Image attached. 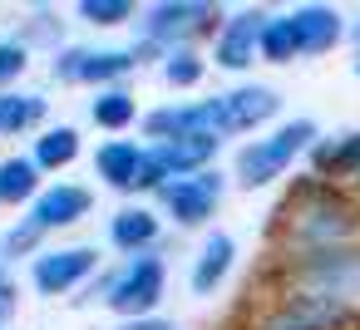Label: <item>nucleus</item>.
<instances>
[{"mask_svg": "<svg viewBox=\"0 0 360 330\" xmlns=\"http://www.w3.org/2000/svg\"><path fill=\"white\" fill-rule=\"evenodd\" d=\"M158 296H163V266H158L153 256H139L134 266H124V271L109 281V291H104V301H109L119 315H143V310H153Z\"/></svg>", "mask_w": 360, "mask_h": 330, "instance_id": "1", "label": "nucleus"}, {"mask_svg": "<svg viewBox=\"0 0 360 330\" xmlns=\"http://www.w3.org/2000/svg\"><path fill=\"white\" fill-rule=\"evenodd\" d=\"M262 50H266V60H291L301 45H296V25L291 20H271V25H262Z\"/></svg>", "mask_w": 360, "mask_h": 330, "instance_id": "19", "label": "nucleus"}, {"mask_svg": "<svg viewBox=\"0 0 360 330\" xmlns=\"http://www.w3.org/2000/svg\"><path fill=\"white\" fill-rule=\"evenodd\" d=\"M257 45H262V15H237V20L227 25L222 45H217V65L242 70V65L252 60V50H257Z\"/></svg>", "mask_w": 360, "mask_h": 330, "instance_id": "9", "label": "nucleus"}, {"mask_svg": "<svg viewBox=\"0 0 360 330\" xmlns=\"http://www.w3.org/2000/svg\"><path fill=\"white\" fill-rule=\"evenodd\" d=\"M134 70V55L129 50H65L55 74L60 79H75V84H104V79H119Z\"/></svg>", "mask_w": 360, "mask_h": 330, "instance_id": "4", "label": "nucleus"}, {"mask_svg": "<svg viewBox=\"0 0 360 330\" xmlns=\"http://www.w3.org/2000/svg\"><path fill=\"white\" fill-rule=\"evenodd\" d=\"M316 163H321V173H345V168H355V163H360V133H350L340 148H321Z\"/></svg>", "mask_w": 360, "mask_h": 330, "instance_id": "21", "label": "nucleus"}, {"mask_svg": "<svg viewBox=\"0 0 360 330\" xmlns=\"http://www.w3.org/2000/svg\"><path fill=\"white\" fill-rule=\"evenodd\" d=\"M134 119V99L124 94V89H104L99 99H94V124L99 128H124Z\"/></svg>", "mask_w": 360, "mask_h": 330, "instance_id": "18", "label": "nucleus"}, {"mask_svg": "<svg viewBox=\"0 0 360 330\" xmlns=\"http://www.w3.org/2000/svg\"><path fill=\"white\" fill-rule=\"evenodd\" d=\"M79 15L94 25H119V20H129V0H84Z\"/></svg>", "mask_w": 360, "mask_h": 330, "instance_id": "22", "label": "nucleus"}, {"mask_svg": "<svg viewBox=\"0 0 360 330\" xmlns=\"http://www.w3.org/2000/svg\"><path fill=\"white\" fill-rule=\"evenodd\" d=\"M198 70H202V65H198L193 55H173V60L163 65V74H168V84H193V79H198Z\"/></svg>", "mask_w": 360, "mask_h": 330, "instance_id": "24", "label": "nucleus"}, {"mask_svg": "<svg viewBox=\"0 0 360 330\" xmlns=\"http://www.w3.org/2000/svg\"><path fill=\"white\" fill-rule=\"evenodd\" d=\"M301 237H311V242H335V237H345L350 227H355V217H350V207L345 202H335L330 192H321V197H311V207H301Z\"/></svg>", "mask_w": 360, "mask_h": 330, "instance_id": "8", "label": "nucleus"}, {"mask_svg": "<svg viewBox=\"0 0 360 330\" xmlns=\"http://www.w3.org/2000/svg\"><path fill=\"white\" fill-rule=\"evenodd\" d=\"M40 168L30 158H6L0 163V202H35Z\"/></svg>", "mask_w": 360, "mask_h": 330, "instance_id": "14", "label": "nucleus"}, {"mask_svg": "<svg viewBox=\"0 0 360 330\" xmlns=\"http://www.w3.org/2000/svg\"><path fill=\"white\" fill-rule=\"evenodd\" d=\"M276 114V94L271 89H237V94H222L212 99V119L217 128H252L262 119Z\"/></svg>", "mask_w": 360, "mask_h": 330, "instance_id": "7", "label": "nucleus"}, {"mask_svg": "<svg viewBox=\"0 0 360 330\" xmlns=\"http://www.w3.org/2000/svg\"><path fill=\"white\" fill-rule=\"evenodd\" d=\"M311 133H316L311 124H286V128H281L271 143H257V148H247V153L237 158V168H242V183H252V187H257V183L276 178V173H281V168H286V163H291V158L306 148V138H311Z\"/></svg>", "mask_w": 360, "mask_h": 330, "instance_id": "2", "label": "nucleus"}, {"mask_svg": "<svg viewBox=\"0 0 360 330\" xmlns=\"http://www.w3.org/2000/svg\"><path fill=\"white\" fill-rule=\"evenodd\" d=\"M11 310H15V281H11V271H6V266H0V330H6Z\"/></svg>", "mask_w": 360, "mask_h": 330, "instance_id": "25", "label": "nucleus"}, {"mask_svg": "<svg viewBox=\"0 0 360 330\" xmlns=\"http://www.w3.org/2000/svg\"><path fill=\"white\" fill-rule=\"evenodd\" d=\"M227 261H232V237H207V246H202V256L193 266V291H212L222 281Z\"/></svg>", "mask_w": 360, "mask_h": 330, "instance_id": "16", "label": "nucleus"}, {"mask_svg": "<svg viewBox=\"0 0 360 330\" xmlns=\"http://www.w3.org/2000/svg\"><path fill=\"white\" fill-rule=\"evenodd\" d=\"M25 65H30V50L20 40H0V94L25 74Z\"/></svg>", "mask_w": 360, "mask_h": 330, "instance_id": "20", "label": "nucleus"}, {"mask_svg": "<svg viewBox=\"0 0 360 330\" xmlns=\"http://www.w3.org/2000/svg\"><path fill=\"white\" fill-rule=\"evenodd\" d=\"M99 178L114 183V187H139V168H143V153L134 143H104L99 148Z\"/></svg>", "mask_w": 360, "mask_h": 330, "instance_id": "11", "label": "nucleus"}, {"mask_svg": "<svg viewBox=\"0 0 360 330\" xmlns=\"http://www.w3.org/2000/svg\"><path fill=\"white\" fill-rule=\"evenodd\" d=\"M291 25H296V45H301V50H326V45H335V35H340V15H335V11H321V6L296 11Z\"/></svg>", "mask_w": 360, "mask_h": 330, "instance_id": "10", "label": "nucleus"}, {"mask_svg": "<svg viewBox=\"0 0 360 330\" xmlns=\"http://www.w3.org/2000/svg\"><path fill=\"white\" fill-rule=\"evenodd\" d=\"M217 192H222L217 173H207V178H178V183H163V202H168V212H173L178 222H202V217L212 212Z\"/></svg>", "mask_w": 360, "mask_h": 330, "instance_id": "6", "label": "nucleus"}, {"mask_svg": "<svg viewBox=\"0 0 360 330\" xmlns=\"http://www.w3.org/2000/svg\"><path fill=\"white\" fill-rule=\"evenodd\" d=\"M89 212V192L84 187H75V183H55L50 192H35V202H30V227L35 232H55V227H70V222H79Z\"/></svg>", "mask_w": 360, "mask_h": 330, "instance_id": "5", "label": "nucleus"}, {"mask_svg": "<svg viewBox=\"0 0 360 330\" xmlns=\"http://www.w3.org/2000/svg\"><path fill=\"white\" fill-rule=\"evenodd\" d=\"M153 232H158V222H153L143 207L119 212V217H114V227H109V237H114L119 246H143V242H153Z\"/></svg>", "mask_w": 360, "mask_h": 330, "instance_id": "17", "label": "nucleus"}, {"mask_svg": "<svg viewBox=\"0 0 360 330\" xmlns=\"http://www.w3.org/2000/svg\"><path fill=\"white\" fill-rule=\"evenodd\" d=\"M75 158H79V133L75 128H45L35 138V153H30L35 168H70Z\"/></svg>", "mask_w": 360, "mask_h": 330, "instance_id": "13", "label": "nucleus"}, {"mask_svg": "<svg viewBox=\"0 0 360 330\" xmlns=\"http://www.w3.org/2000/svg\"><path fill=\"white\" fill-rule=\"evenodd\" d=\"M207 20H212L207 6H158L153 20H148V30L153 35H188V30L207 25Z\"/></svg>", "mask_w": 360, "mask_h": 330, "instance_id": "15", "label": "nucleus"}, {"mask_svg": "<svg viewBox=\"0 0 360 330\" xmlns=\"http://www.w3.org/2000/svg\"><path fill=\"white\" fill-rule=\"evenodd\" d=\"M89 271H94V251H89V246H60V251H40V256H35V266H30L35 291H45V296H60V291L79 286Z\"/></svg>", "mask_w": 360, "mask_h": 330, "instance_id": "3", "label": "nucleus"}, {"mask_svg": "<svg viewBox=\"0 0 360 330\" xmlns=\"http://www.w3.org/2000/svg\"><path fill=\"white\" fill-rule=\"evenodd\" d=\"M45 119V99L40 94H0V138L6 133H25Z\"/></svg>", "mask_w": 360, "mask_h": 330, "instance_id": "12", "label": "nucleus"}, {"mask_svg": "<svg viewBox=\"0 0 360 330\" xmlns=\"http://www.w3.org/2000/svg\"><path fill=\"white\" fill-rule=\"evenodd\" d=\"M124 330H168V325H163V320H129Z\"/></svg>", "mask_w": 360, "mask_h": 330, "instance_id": "27", "label": "nucleus"}, {"mask_svg": "<svg viewBox=\"0 0 360 330\" xmlns=\"http://www.w3.org/2000/svg\"><path fill=\"white\" fill-rule=\"evenodd\" d=\"M266 330H311V325H306V320H296V315H276Z\"/></svg>", "mask_w": 360, "mask_h": 330, "instance_id": "26", "label": "nucleus"}, {"mask_svg": "<svg viewBox=\"0 0 360 330\" xmlns=\"http://www.w3.org/2000/svg\"><path fill=\"white\" fill-rule=\"evenodd\" d=\"M355 70H360V65H355Z\"/></svg>", "mask_w": 360, "mask_h": 330, "instance_id": "28", "label": "nucleus"}, {"mask_svg": "<svg viewBox=\"0 0 360 330\" xmlns=\"http://www.w3.org/2000/svg\"><path fill=\"white\" fill-rule=\"evenodd\" d=\"M35 246H40V232H35L30 222H20L15 232L0 237V256H20V251H30V256H35Z\"/></svg>", "mask_w": 360, "mask_h": 330, "instance_id": "23", "label": "nucleus"}]
</instances>
